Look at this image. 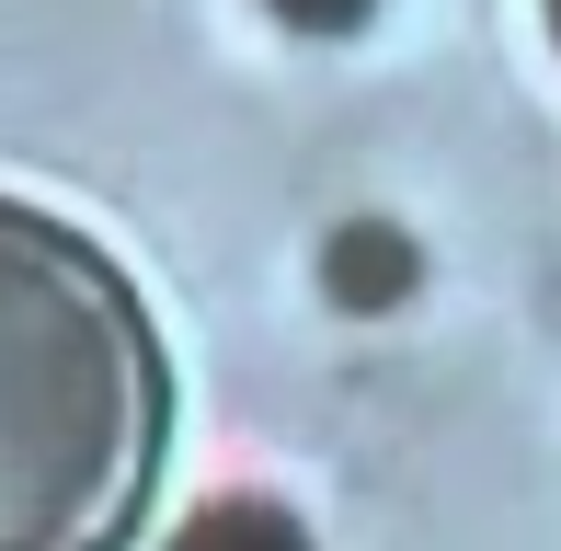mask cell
Masks as SVG:
<instances>
[{"instance_id": "cell-1", "label": "cell", "mask_w": 561, "mask_h": 551, "mask_svg": "<svg viewBox=\"0 0 561 551\" xmlns=\"http://www.w3.org/2000/svg\"><path fill=\"white\" fill-rule=\"evenodd\" d=\"M161 483V334L138 288L0 195V551H115Z\"/></svg>"}, {"instance_id": "cell-2", "label": "cell", "mask_w": 561, "mask_h": 551, "mask_svg": "<svg viewBox=\"0 0 561 551\" xmlns=\"http://www.w3.org/2000/svg\"><path fill=\"white\" fill-rule=\"evenodd\" d=\"M321 276H333L344 311H401V299H413V276H424V254L390 230V218H344L333 254H321Z\"/></svg>"}, {"instance_id": "cell-3", "label": "cell", "mask_w": 561, "mask_h": 551, "mask_svg": "<svg viewBox=\"0 0 561 551\" xmlns=\"http://www.w3.org/2000/svg\"><path fill=\"white\" fill-rule=\"evenodd\" d=\"M172 551H310V529H298V506H275V494H218V506L184 517Z\"/></svg>"}, {"instance_id": "cell-4", "label": "cell", "mask_w": 561, "mask_h": 551, "mask_svg": "<svg viewBox=\"0 0 561 551\" xmlns=\"http://www.w3.org/2000/svg\"><path fill=\"white\" fill-rule=\"evenodd\" d=\"M264 12H275V23H298V35H355L378 0H264Z\"/></svg>"}, {"instance_id": "cell-5", "label": "cell", "mask_w": 561, "mask_h": 551, "mask_svg": "<svg viewBox=\"0 0 561 551\" xmlns=\"http://www.w3.org/2000/svg\"><path fill=\"white\" fill-rule=\"evenodd\" d=\"M550 46H561V0H550Z\"/></svg>"}]
</instances>
